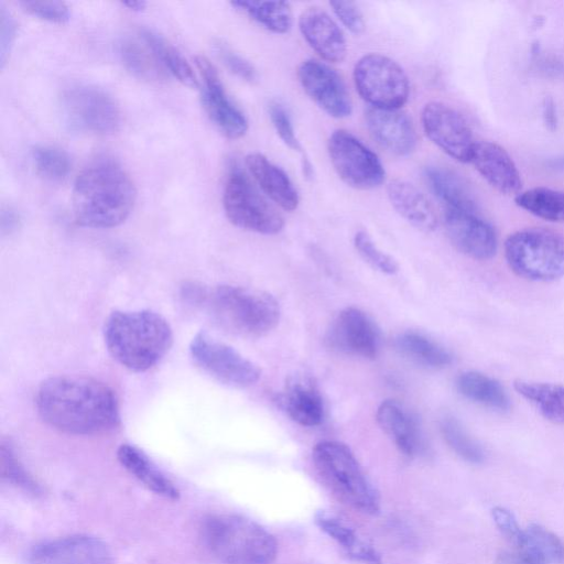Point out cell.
I'll list each match as a JSON object with an SVG mask.
<instances>
[{
    "label": "cell",
    "mask_w": 564,
    "mask_h": 564,
    "mask_svg": "<svg viewBox=\"0 0 564 564\" xmlns=\"http://www.w3.org/2000/svg\"><path fill=\"white\" fill-rule=\"evenodd\" d=\"M41 419L72 435L109 432L120 421L119 400L107 383L90 377L61 375L45 379L35 395Z\"/></svg>",
    "instance_id": "6da1fadb"
},
{
    "label": "cell",
    "mask_w": 564,
    "mask_h": 564,
    "mask_svg": "<svg viewBox=\"0 0 564 564\" xmlns=\"http://www.w3.org/2000/svg\"><path fill=\"white\" fill-rule=\"evenodd\" d=\"M137 197L134 184L116 160H94L77 175L73 187V212L78 225L112 228L131 214Z\"/></svg>",
    "instance_id": "7a4b0ae2"
},
{
    "label": "cell",
    "mask_w": 564,
    "mask_h": 564,
    "mask_svg": "<svg viewBox=\"0 0 564 564\" xmlns=\"http://www.w3.org/2000/svg\"><path fill=\"white\" fill-rule=\"evenodd\" d=\"M182 296L192 305L207 311L226 332L245 338L269 334L279 324V302L268 292L238 285L221 284L208 289L187 283Z\"/></svg>",
    "instance_id": "3957f363"
},
{
    "label": "cell",
    "mask_w": 564,
    "mask_h": 564,
    "mask_svg": "<svg viewBox=\"0 0 564 564\" xmlns=\"http://www.w3.org/2000/svg\"><path fill=\"white\" fill-rule=\"evenodd\" d=\"M104 340L119 365L133 372H144L167 354L173 330L169 321L154 311H113L105 322Z\"/></svg>",
    "instance_id": "277c9868"
},
{
    "label": "cell",
    "mask_w": 564,
    "mask_h": 564,
    "mask_svg": "<svg viewBox=\"0 0 564 564\" xmlns=\"http://www.w3.org/2000/svg\"><path fill=\"white\" fill-rule=\"evenodd\" d=\"M209 552L224 564H271L276 556L274 536L257 522L238 514L209 516L202 527Z\"/></svg>",
    "instance_id": "5b68a950"
},
{
    "label": "cell",
    "mask_w": 564,
    "mask_h": 564,
    "mask_svg": "<svg viewBox=\"0 0 564 564\" xmlns=\"http://www.w3.org/2000/svg\"><path fill=\"white\" fill-rule=\"evenodd\" d=\"M312 459L322 480L346 503L370 514L380 510L379 492L345 444L321 442L313 448Z\"/></svg>",
    "instance_id": "8992f818"
},
{
    "label": "cell",
    "mask_w": 564,
    "mask_h": 564,
    "mask_svg": "<svg viewBox=\"0 0 564 564\" xmlns=\"http://www.w3.org/2000/svg\"><path fill=\"white\" fill-rule=\"evenodd\" d=\"M510 269L519 276L539 282L564 275V237L542 228L513 232L505 242Z\"/></svg>",
    "instance_id": "52a82bcc"
},
{
    "label": "cell",
    "mask_w": 564,
    "mask_h": 564,
    "mask_svg": "<svg viewBox=\"0 0 564 564\" xmlns=\"http://www.w3.org/2000/svg\"><path fill=\"white\" fill-rule=\"evenodd\" d=\"M223 206L229 221L245 230L275 235L284 226L281 214L259 194L247 174L236 164L226 177Z\"/></svg>",
    "instance_id": "ba28073f"
},
{
    "label": "cell",
    "mask_w": 564,
    "mask_h": 564,
    "mask_svg": "<svg viewBox=\"0 0 564 564\" xmlns=\"http://www.w3.org/2000/svg\"><path fill=\"white\" fill-rule=\"evenodd\" d=\"M352 77L358 94L370 107L400 109L408 101L409 78L403 68L386 55L361 56L355 64Z\"/></svg>",
    "instance_id": "9c48e42d"
},
{
    "label": "cell",
    "mask_w": 564,
    "mask_h": 564,
    "mask_svg": "<svg viewBox=\"0 0 564 564\" xmlns=\"http://www.w3.org/2000/svg\"><path fill=\"white\" fill-rule=\"evenodd\" d=\"M61 107L66 123L75 131L109 134L120 126L118 105L109 94L94 86L75 85L65 89Z\"/></svg>",
    "instance_id": "30bf717a"
},
{
    "label": "cell",
    "mask_w": 564,
    "mask_h": 564,
    "mask_svg": "<svg viewBox=\"0 0 564 564\" xmlns=\"http://www.w3.org/2000/svg\"><path fill=\"white\" fill-rule=\"evenodd\" d=\"M188 349L199 369L228 387L248 388L261 377V369L253 361L206 333H197Z\"/></svg>",
    "instance_id": "8fae6325"
},
{
    "label": "cell",
    "mask_w": 564,
    "mask_h": 564,
    "mask_svg": "<svg viewBox=\"0 0 564 564\" xmlns=\"http://www.w3.org/2000/svg\"><path fill=\"white\" fill-rule=\"evenodd\" d=\"M327 150L335 172L348 186L372 189L384 181L386 171L378 155L351 132L335 130Z\"/></svg>",
    "instance_id": "7c38bea8"
},
{
    "label": "cell",
    "mask_w": 564,
    "mask_h": 564,
    "mask_svg": "<svg viewBox=\"0 0 564 564\" xmlns=\"http://www.w3.org/2000/svg\"><path fill=\"white\" fill-rule=\"evenodd\" d=\"M426 137L458 162H469L476 140L466 119L442 101L427 102L421 112Z\"/></svg>",
    "instance_id": "4fadbf2b"
},
{
    "label": "cell",
    "mask_w": 564,
    "mask_h": 564,
    "mask_svg": "<svg viewBox=\"0 0 564 564\" xmlns=\"http://www.w3.org/2000/svg\"><path fill=\"white\" fill-rule=\"evenodd\" d=\"M325 339L333 350L365 359H375L380 347L376 323L367 313L354 306L337 314Z\"/></svg>",
    "instance_id": "5bb4252c"
},
{
    "label": "cell",
    "mask_w": 564,
    "mask_h": 564,
    "mask_svg": "<svg viewBox=\"0 0 564 564\" xmlns=\"http://www.w3.org/2000/svg\"><path fill=\"white\" fill-rule=\"evenodd\" d=\"M296 74L306 95L328 116L341 119L351 113L349 91L336 69L323 62L306 59L299 65Z\"/></svg>",
    "instance_id": "9a60e30c"
},
{
    "label": "cell",
    "mask_w": 564,
    "mask_h": 564,
    "mask_svg": "<svg viewBox=\"0 0 564 564\" xmlns=\"http://www.w3.org/2000/svg\"><path fill=\"white\" fill-rule=\"evenodd\" d=\"M195 64L203 79L202 99L210 120L226 137L241 138L248 130L247 118L228 97L217 69L203 55L196 56Z\"/></svg>",
    "instance_id": "2e32d148"
},
{
    "label": "cell",
    "mask_w": 564,
    "mask_h": 564,
    "mask_svg": "<svg viewBox=\"0 0 564 564\" xmlns=\"http://www.w3.org/2000/svg\"><path fill=\"white\" fill-rule=\"evenodd\" d=\"M28 564H113V556L102 540L75 534L35 546L29 554Z\"/></svg>",
    "instance_id": "e0dca14e"
},
{
    "label": "cell",
    "mask_w": 564,
    "mask_h": 564,
    "mask_svg": "<svg viewBox=\"0 0 564 564\" xmlns=\"http://www.w3.org/2000/svg\"><path fill=\"white\" fill-rule=\"evenodd\" d=\"M444 225L451 242L462 253L476 260L496 254L495 229L477 212L445 208Z\"/></svg>",
    "instance_id": "ac0fdd59"
},
{
    "label": "cell",
    "mask_w": 564,
    "mask_h": 564,
    "mask_svg": "<svg viewBox=\"0 0 564 564\" xmlns=\"http://www.w3.org/2000/svg\"><path fill=\"white\" fill-rule=\"evenodd\" d=\"M365 122L371 137L388 152L404 156L415 150L417 134L414 123L400 109L369 107Z\"/></svg>",
    "instance_id": "d6986e66"
},
{
    "label": "cell",
    "mask_w": 564,
    "mask_h": 564,
    "mask_svg": "<svg viewBox=\"0 0 564 564\" xmlns=\"http://www.w3.org/2000/svg\"><path fill=\"white\" fill-rule=\"evenodd\" d=\"M299 29L307 44L325 61L340 63L347 54L341 29L323 9L310 7L299 18Z\"/></svg>",
    "instance_id": "ffe728a7"
},
{
    "label": "cell",
    "mask_w": 564,
    "mask_h": 564,
    "mask_svg": "<svg viewBox=\"0 0 564 564\" xmlns=\"http://www.w3.org/2000/svg\"><path fill=\"white\" fill-rule=\"evenodd\" d=\"M279 406L302 426L319 425L324 419V402L314 379L307 375L290 377L276 397Z\"/></svg>",
    "instance_id": "44dd1931"
},
{
    "label": "cell",
    "mask_w": 564,
    "mask_h": 564,
    "mask_svg": "<svg viewBox=\"0 0 564 564\" xmlns=\"http://www.w3.org/2000/svg\"><path fill=\"white\" fill-rule=\"evenodd\" d=\"M470 163L498 192L518 195L522 187L520 173L509 153L491 141H476Z\"/></svg>",
    "instance_id": "7402d4cb"
},
{
    "label": "cell",
    "mask_w": 564,
    "mask_h": 564,
    "mask_svg": "<svg viewBox=\"0 0 564 564\" xmlns=\"http://www.w3.org/2000/svg\"><path fill=\"white\" fill-rule=\"evenodd\" d=\"M246 165L260 188L282 209L292 212L300 203L299 193L289 175L261 153L246 156Z\"/></svg>",
    "instance_id": "603a6c76"
},
{
    "label": "cell",
    "mask_w": 564,
    "mask_h": 564,
    "mask_svg": "<svg viewBox=\"0 0 564 564\" xmlns=\"http://www.w3.org/2000/svg\"><path fill=\"white\" fill-rule=\"evenodd\" d=\"M376 420L400 452L409 457L420 453L422 436L419 424L402 404L394 400L383 401L377 410Z\"/></svg>",
    "instance_id": "cb8c5ba5"
},
{
    "label": "cell",
    "mask_w": 564,
    "mask_h": 564,
    "mask_svg": "<svg viewBox=\"0 0 564 564\" xmlns=\"http://www.w3.org/2000/svg\"><path fill=\"white\" fill-rule=\"evenodd\" d=\"M388 198L397 213L416 229L430 232L437 226V217L426 196L414 185L394 180L387 187Z\"/></svg>",
    "instance_id": "d4e9b609"
},
{
    "label": "cell",
    "mask_w": 564,
    "mask_h": 564,
    "mask_svg": "<svg viewBox=\"0 0 564 564\" xmlns=\"http://www.w3.org/2000/svg\"><path fill=\"white\" fill-rule=\"evenodd\" d=\"M119 463L143 486L167 499H177L180 491L174 482L139 447L121 444L117 451Z\"/></svg>",
    "instance_id": "484cf974"
},
{
    "label": "cell",
    "mask_w": 564,
    "mask_h": 564,
    "mask_svg": "<svg viewBox=\"0 0 564 564\" xmlns=\"http://www.w3.org/2000/svg\"><path fill=\"white\" fill-rule=\"evenodd\" d=\"M517 549V553L529 564L564 562V543L555 533L540 524H530L522 531Z\"/></svg>",
    "instance_id": "4316f807"
},
{
    "label": "cell",
    "mask_w": 564,
    "mask_h": 564,
    "mask_svg": "<svg viewBox=\"0 0 564 564\" xmlns=\"http://www.w3.org/2000/svg\"><path fill=\"white\" fill-rule=\"evenodd\" d=\"M424 178L445 208L477 212L476 202L464 181L441 166H426Z\"/></svg>",
    "instance_id": "83f0119b"
},
{
    "label": "cell",
    "mask_w": 564,
    "mask_h": 564,
    "mask_svg": "<svg viewBox=\"0 0 564 564\" xmlns=\"http://www.w3.org/2000/svg\"><path fill=\"white\" fill-rule=\"evenodd\" d=\"M314 521L322 531L341 545L349 558L365 564H381V556L376 549L360 540L356 532L337 517L318 510Z\"/></svg>",
    "instance_id": "f1b7e54d"
},
{
    "label": "cell",
    "mask_w": 564,
    "mask_h": 564,
    "mask_svg": "<svg viewBox=\"0 0 564 564\" xmlns=\"http://www.w3.org/2000/svg\"><path fill=\"white\" fill-rule=\"evenodd\" d=\"M397 349L411 361L431 369L445 368L453 357L437 341L417 332H404L395 338Z\"/></svg>",
    "instance_id": "f546056e"
},
{
    "label": "cell",
    "mask_w": 564,
    "mask_h": 564,
    "mask_svg": "<svg viewBox=\"0 0 564 564\" xmlns=\"http://www.w3.org/2000/svg\"><path fill=\"white\" fill-rule=\"evenodd\" d=\"M458 392L466 399L498 411H507L510 400L502 386L478 371H466L456 380Z\"/></svg>",
    "instance_id": "4dcf8cb0"
},
{
    "label": "cell",
    "mask_w": 564,
    "mask_h": 564,
    "mask_svg": "<svg viewBox=\"0 0 564 564\" xmlns=\"http://www.w3.org/2000/svg\"><path fill=\"white\" fill-rule=\"evenodd\" d=\"M514 389L530 401L549 421L564 424V387L560 384L518 380Z\"/></svg>",
    "instance_id": "1f68e13d"
},
{
    "label": "cell",
    "mask_w": 564,
    "mask_h": 564,
    "mask_svg": "<svg viewBox=\"0 0 564 564\" xmlns=\"http://www.w3.org/2000/svg\"><path fill=\"white\" fill-rule=\"evenodd\" d=\"M140 36L158 63L169 69L181 83L191 87L198 85L191 65L163 36L147 28L140 30Z\"/></svg>",
    "instance_id": "d6a6232c"
},
{
    "label": "cell",
    "mask_w": 564,
    "mask_h": 564,
    "mask_svg": "<svg viewBox=\"0 0 564 564\" xmlns=\"http://www.w3.org/2000/svg\"><path fill=\"white\" fill-rule=\"evenodd\" d=\"M231 4L275 34H285L292 28V11L288 2L238 0Z\"/></svg>",
    "instance_id": "836d02e7"
},
{
    "label": "cell",
    "mask_w": 564,
    "mask_h": 564,
    "mask_svg": "<svg viewBox=\"0 0 564 564\" xmlns=\"http://www.w3.org/2000/svg\"><path fill=\"white\" fill-rule=\"evenodd\" d=\"M516 203L530 214L554 223L564 221V191L534 187L520 192Z\"/></svg>",
    "instance_id": "e575fe53"
},
{
    "label": "cell",
    "mask_w": 564,
    "mask_h": 564,
    "mask_svg": "<svg viewBox=\"0 0 564 564\" xmlns=\"http://www.w3.org/2000/svg\"><path fill=\"white\" fill-rule=\"evenodd\" d=\"M440 430L446 444L456 455L470 464H480L485 459L482 447L466 432L459 421L444 416Z\"/></svg>",
    "instance_id": "d590c367"
},
{
    "label": "cell",
    "mask_w": 564,
    "mask_h": 564,
    "mask_svg": "<svg viewBox=\"0 0 564 564\" xmlns=\"http://www.w3.org/2000/svg\"><path fill=\"white\" fill-rule=\"evenodd\" d=\"M118 52L124 67L134 76L142 79H156L161 76L155 64L158 61L147 45L143 47L131 39H123L119 42Z\"/></svg>",
    "instance_id": "8d00e7d4"
},
{
    "label": "cell",
    "mask_w": 564,
    "mask_h": 564,
    "mask_svg": "<svg viewBox=\"0 0 564 564\" xmlns=\"http://www.w3.org/2000/svg\"><path fill=\"white\" fill-rule=\"evenodd\" d=\"M36 172L47 181L59 182L70 170L68 154L54 145H37L32 150Z\"/></svg>",
    "instance_id": "74e56055"
},
{
    "label": "cell",
    "mask_w": 564,
    "mask_h": 564,
    "mask_svg": "<svg viewBox=\"0 0 564 564\" xmlns=\"http://www.w3.org/2000/svg\"><path fill=\"white\" fill-rule=\"evenodd\" d=\"M354 246L359 256L379 272L391 275L399 271L397 260L379 249L366 231L359 230L356 232Z\"/></svg>",
    "instance_id": "f35d334b"
},
{
    "label": "cell",
    "mask_w": 564,
    "mask_h": 564,
    "mask_svg": "<svg viewBox=\"0 0 564 564\" xmlns=\"http://www.w3.org/2000/svg\"><path fill=\"white\" fill-rule=\"evenodd\" d=\"M214 48L223 64L232 74L248 83H256L258 80V73L254 66L227 43L217 40L214 43Z\"/></svg>",
    "instance_id": "ab89813d"
},
{
    "label": "cell",
    "mask_w": 564,
    "mask_h": 564,
    "mask_svg": "<svg viewBox=\"0 0 564 564\" xmlns=\"http://www.w3.org/2000/svg\"><path fill=\"white\" fill-rule=\"evenodd\" d=\"M1 473L3 478L17 486L29 491L37 490L36 484L20 464L11 444L3 441L1 443Z\"/></svg>",
    "instance_id": "60d3db41"
},
{
    "label": "cell",
    "mask_w": 564,
    "mask_h": 564,
    "mask_svg": "<svg viewBox=\"0 0 564 564\" xmlns=\"http://www.w3.org/2000/svg\"><path fill=\"white\" fill-rule=\"evenodd\" d=\"M19 4L32 15L40 19L65 23L69 20V9L62 1H19Z\"/></svg>",
    "instance_id": "b9f144b4"
},
{
    "label": "cell",
    "mask_w": 564,
    "mask_h": 564,
    "mask_svg": "<svg viewBox=\"0 0 564 564\" xmlns=\"http://www.w3.org/2000/svg\"><path fill=\"white\" fill-rule=\"evenodd\" d=\"M269 116L276 133L285 145L294 151H300L301 145L285 108L280 102L272 101L269 106Z\"/></svg>",
    "instance_id": "7bdbcfd3"
},
{
    "label": "cell",
    "mask_w": 564,
    "mask_h": 564,
    "mask_svg": "<svg viewBox=\"0 0 564 564\" xmlns=\"http://www.w3.org/2000/svg\"><path fill=\"white\" fill-rule=\"evenodd\" d=\"M329 6L337 19L348 31L354 34H360L365 31L364 15L355 2L332 1Z\"/></svg>",
    "instance_id": "ee69618b"
},
{
    "label": "cell",
    "mask_w": 564,
    "mask_h": 564,
    "mask_svg": "<svg viewBox=\"0 0 564 564\" xmlns=\"http://www.w3.org/2000/svg\"><path fill=\"white\" fill-rule=\"evenodd\" d=\"M17 35V22L10 11L0 6V64L3 67Z\"/></svg>",
    "instance_id": "f6af8a7d"
},
{
    "label": "cell",
    "mask_w": 564,
    "mask_h": 564,
    "mask_svg": "<svg viewBox=\"0 0 564 564\" xmlns=\"http://www.w3.org/2000/svg\"><path fill=\"white\" fill-rule=\"evenodd\" d=\"M491 516L500 532L517 546L523 530L520 529L512 512L502 507H495Z\"/></svg>",
    "instance_id": "bcb514c9"
},
{
    "label": "cell",
    "mask_w": 564,
    "mask_h": 564,
    "mask_svg": "<svg viewBox=\"0 0 564 564\" xmlns=\"http://www.w3.org/2000/svg\"><path fill=\"white\" fill-rule=\"evenodd\" d=\"M20 215L10 206L3 207L1 210L0 229L1 235H10L14 232L20 226Z\"/></svg>",
    "instance_id": "7dc6e473"
},
{
    "label": "cell",
    "mask_w": 564,
    "mask_h": 564,
    "mask_svg": "<svg viewBox=\"0 0 564 564\" xmlns=\"http://www.w3.org/2000/svg\"><path fill=\"white\" fill-rule=\"evenodd\" d=\"M542 113L547 128L554 130L557 124V115L554 101L551 98L544 100Z\"/></svg>",
    "instance_id": "c3c4849f"
},
{
    "label": "cell",
    "mask_w": 564,
    "mask_h": 564,
    "mask_svg": "<svg viewBox=\"0 0 564 564\" xmlns=\"http://www.w3.org/2000/svg\"><path fill=\"white\" fill-rule=\"evenodd\" d=\"M496 564H529L518 553L502 552L496 560Z\"/></svg>",
    "instance_id": "681fc988"
},
{
    "label": "cell",
    "mask_w": 564,
    "mask_h": 564,
    "mask_svg": "<svg viewBox=\"0 0 564 564\" xmlns=\"http://www.w3.org/2000/svg\"><path fill=\"white\" fill-rule=\"evenodd\" d=\"M122 4L127 8H129L130 10L141 11L145 8L147 2L145 1H126V2H122Z\"/></svg>",
    "instance_id": "f907efd6"
},
{
    "label": "cell",
    "mask_w": 564,
    "mask_h": 564,
    "mask_svg": "<svg viewBox=\"0 0 564 564\" xmlns=\"http://www.w3.org/2000/svg\"><path fill=\"white\" fill-rule=\"evenodd\" d=\"M549 165L553 170L564 171V155L550 160Z\"/></svg>",
    "instance_id": "816d5d0a"
}]
</instances>
